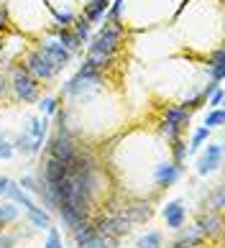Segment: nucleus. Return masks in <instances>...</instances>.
<instances>
[{"label": "nucleus", "instance_id": "27", "mask_svg": "<svg viewBox=\"0 0 225 248\" xmlns=\"http://www.w3.org/2000/svg\"><path fill=\"white\" fill-rule=\"evenodd\" d=\"M223 121H225L223 108H208V113H205V118H202V125L210 128V131H215V128L223 125Z\"/></svg>", "mask_w": 225, "mask_h": 248}, {"label": "nucleus", "instance_id": "28", "mask_svg": "<svg viewBox=\"0 0 225 248\" xmlns=\"http://www.w3.org/2000/svg\"><path fill=\"white\" fill-rule=\"evenodd\" d=\"M169 151H172V161L184 164V161H187V141H184V136L169 143Z\"/></svg>", "mask_w": 225, "mask_h": 248}, {"label": "nucleus", "instance_id": "32", "mask_svg": "<svg viewBox=\"0 0 225 248\" xmlns=\"http://www.w3.org/2000/svg\"><path fill=\"white\" fill-rule=\"evenodd\" d=\"M225 77V62H208V79L223 82Z\"/></svg>", "mask_w": 225, "mask_h": 248}, {"label": "nucleus", "instance_id": "21", "mask_svg": "<svg viewBox=\"0 0 225 248\" xmlns=\"http://www.w3.org/2000/svg\"><path fill=\"white\" fill-rule=\"evenodd\" d=\"M210 136H212V131H210V128H205V125H197L194 131H192V136H190V143H187V156H194V154L200 151L205 143L210 141Z\"/></svg>", "mask_w": 225, "mask_h": 248}, {"label": "nucleus", "instance_id": "9", "mask_svg": "<svg viewBox=\"0 0 225 248\" xmlns=\"http://www.w3.org/2000/svg\"><path fill=\"white\" fill-rule=\"evenodd\" d=\"M182 174H184V164H177L172 159L159 161L154 167V185L156 189H169L182 179Z\"/></svg>", "mask_w": 225, "mask_h": 248}, {"label": "nucleus", "instance_id": "35", "mask_svg": "<svg viewBox=\"0 0 225 248\" xmlns=\"http://www.w3.org/2000/svg\"><path fill=\"white\" fill-rule=\"evenodd\" d=\"M223 97H225V93H223V87H218L215 90V93L205 100V103H208V108H223Z\"/></svg>", "mask_w": 225, "mask_h": 248}, {"label": "nucleus", "instance_id": "4", "mask_svg": "<svg viewBox=\"0 0 225 248\" xmlns=\"http://www.w3.org/2000/svg\"><path fill=\"white\" fill-rule=\"evenodd\" d=\"M16 62L21 64V67H23L36 82H39V85H46V82H56V79H59V75H62V72L51 64V59L46 57V54H41L36 46L28 49L26 54H21V59H16Z\"/></svg>", "mask_w": 225, "mask_h": 248}, {"label": "nucleus", "instance_id": "30", "mask_svg": "<svg viewBox=\"0 0 225 248\" xmlns=\"http://www.w3.org/2000/svg\"><path fill=\"white\" fill-rule=\"evenodd\" d=\"M82 248H118V238H110V235H95L90 243H84Z\"/></svg>", "mask_w": 225, "mask_h": 248}, {"label": "nucleus", "instance_id": "33", "mask_svg": "<svg viewBox=\"0 0 225 248\" xmlns=\"http://www.w3.org/2000/svg\"><path fill=\"white\" fill-rule=\"evenodd\" d=\"M13 156H16V149H13L11 139H8V136L3 133V136H0V159L8 161V159H13Z\"/></svg>", "mask_w": 225, "mask_h": 248}, {"label": "nucleus", "instance_id": "23", "mask_svg": "<svg viewBox=\"0 0 225 248\" xmlns=\"http://www.w3.org/2000/svg\"><path fill=\"white\" fill-rule=\"evenodd\" d=\"M92 29H95V26L87 23L82 16H77V18H74V23L69 26V31H72L74 36H77V41L82 44V46H87V41L92 39Z\"/></svg>", "mask_w": 225, "mask_h": 248}, {"label": "nucleus", "instance_id": "40", "mask_svg": "<svg viewBox=\"0 0 225 248\" xmlns=\"http://www.w3.org/2000/svg\"><path fill=\"white\" fill-rule=\"evenodd\" d=\"M3 228H5V225H3V223H0V233H3Z\"/></svg>", "mask_w": 225, "mask_h": 248}, {"label": "nucleus", "instance_id": "36", "mask_svg": "<svg viewBox=\"0 0 225 248\" xmlns=\"http://www.w3.org/2000/svg\"><path fill=\"white\" fill-rule=\"evenodd\" d=\"M16 241H18V235L16 233H0V248H16Z\"/></svg>", "mask_w": 225, "mask_h": 248}, {"label": "nucleus", "instance_id": "19", "mask_svg": "<svg viewBox=\"0 0 225 248\" xmlns=\"http://www.w3.org/2000/svg\"><path fill=\"white\" fill-rule=\"evenodd\" d=\"M26 217H28V223H31V228H36V231H49L51 228V213H46L41 205L26 210Z\"/></svg>", "mask_w": 225, "mask_h": 248}, {"label": "nucleus", "instance_id": "8", "mask_svg": "<svg viewBox=\"0 0 225 248\" xmlns=\"http://www.w3.org/2000/svg\"><path fill=\"white\" fill-rule=\"evenodd\" d=\"M92 225H95V233L97 235H110V238H123L130 233V220L123 215V213H112V215H102L97 220H92Z\"/></svg>", "mask_w": 225, "mask_h": 248}, {"label": "nucleus", "instance_id": "11", "mask_svg": "<svg viewBox=\"0 0 225 248\" xmlns=\"http://www.w3.org/2000/svg\"><path fill=\"white\" fill-rule=\"evenodd\" d=\"M161 217L166 228H172V231H182L184 223H187V207H184V200H169L166 205L161 207Z\"/></svg>", "mask_w": 225, "mask_h": 248}, {"label": "nucleus", "instance_id": "12", "mask_svg": "<svg viewBox=\"0 0 225 248\" xmlns=\"http://www.w3.org/2000/svg\"><path fill=\"white\" fill-rule=\"evenodd\" d=\"M192 110L182 105V103H174V105H166L161 110V121L169 123V125H174V128H179V131H187V125L192 123Z\"/></svg>", "mask_w": 225, "mask_h": 248}, {"label": "nucleus", "instance_id": "29", "mask_svg": "<svg viewBox=\"0 0 225 248\" xmlns=\"http://www.w3.org/2000/svg\"><path fill=\"white\" fill-rule=\"evenodd\" d=\"M16 220H18V207L13 205V202L3 200L0 202V223L8 225V223H16Z\"/></svg>", "mask_w": 225, "mask_h": 248}, {"label": "nucleus", "instance_id": "3", "mask_svg": "<svg viewBox=\"0 0 225 248\" xmlns=\"http://www.w3.org/2000/svg\"><path fill=\"white\" fill-rule=\"evenodd\" d=\"M126 39V26L123 23H108L102 21L97 31H92V39L87 41L84 51L87 54H102V57H118L120 46Z\"/></svg>", "mask_w": 225, "mask_h": 248}, {"label": "nucleus", "instance_id": "26", "mask_svg": "<svg viewBox=\"0 0 225 248\" xmlns=\"http://www.w3.org/2000/svg\"><path fill=\"white\" fill-rule=\"evenodd\" d=\"M223 207H225V189H223V185H218L208 195V210H212V213H223Z\"/></svg>", "mask_w": 225, "mask_h": 248}, {"label": "nucleus", "instance_id": "18", "mask_svg": "<svg viewBox=\"0 0 225 248\" xmlns=\"http://www.w3.org/2000/svg\"><path fill=\"white\" fill-rule=\"evenodd\" d=\"M205 243V235L200 233V228L197 225H187L179 231V238L172 243V248H197Z\"/></svg>", "mask_w": 225, "mask_h": 248}, {"label": "nucleus", "instance_id": "10", "mask_svg": "<svg viewBox=\"0 0 225 248\" xmlns=\"http://www.w3.org/2000/svg\"><path fill=\"white\" fill-rule=\"evenodd\" d=\"M69 177V164H64L54 156H44L41 159V169H39V179L44 185H59Z\"/></svg>", "mask_w": 225, "mask_h": 248}, {"label": "nucleus", "instance_id": "6", "mask_svg": "<svg viewBox=\"0 0 225 248\" xmlns=\"http://www.w3.org/2000/svg\"><path fill=\"white\" fill-rule=\"evenodd\" d=\"M36 49H39L41 54H46V57L51 59V64H54V67L59 69V72H64V69H67L69 64L74 62V54L64 49L49 31H44L39 39H36Z\"/></svg>", "mask_w": 225, "mask_h": 248}, {"label": "nucleus", "instance_id": "7", "mask_svg": "<svg viewBox=\"0 0 225 248\" xmlns=\"http://www.w3.org/2000/svg\"><path fill=\"white\" fill-rule=\"evenodd\" d=\"M223 167V143L215 141V143H205L200 151H197V161H194V171L200 177H210V174L220 171Z\"/></svg>", "mask_w": 225, "mask_h": 248}, {"label": "nucleus", "instance_id": "31", "mask_svg": "<svg viewBox=\"0 0 225 248\" xmlns=\"http://www.w3.org/2000/svg\"><path fill=\"white\" fill-rule=\"evenodd\" d=\"M44 248H64V241H62V233L59 228H49L46 231V241H44Z\"/></svg>", "mask_w": 225, "mask_h": 248}, {"label": "nucleus", "instance_id": "39", "mask_svg": "<svg viewBox=\"0 0 225 248\" xmlns=\"http://www.w3.org/2000/svg\"><path fill=\"white\" fill-rule=\"evenodd\" d=\"M8 179H11V177H3V174H0V197H5V189H8Z\"/></svg>", "mask_w": 225, "mask_h": 248}, {"label": "nucleus", "instance_id": "37", "mask_svg": "<svg viewBox=\"0 0 225 248\" xmlns=\"http://www.w3.org/2000/svg\"><path fill=\"white\" fill-rule=\"evenodd\" d=\"M3 97H11V85H8V75L0 69V103H3Z\"/></svg>", "mask_w": 225, "mask_h": 248}, {"label": "nucleus", "instance_id": "17", "mask_svg": "<svg viewBox=\"0 0 225 248\" xmlns=\"http://www.w3.org/2000/svg\"><path fill=\"white\" fill-rule=\"evenodd\" d=\"M128 220H130V225H141V223H148V220L154 217V207L148 205V202H133V205H128L126 210H120Z\"/></svg>", "mask_w": 225, "mask_h": 248}, {"label": "nucleus", "instance_id": "25", "mask_svg": "<svg viewBox=\"0 0 225 248\" xmlns=\"http://www.w3.org/2000/svg\"><path fill=\"white\" fill-rule=\"evenodd\" d=\"M18 187H21L23 192H28V195H41V179L39 174H23L21 179H18Z\"/></svg>", "mask_w": 225, "mask_h": 248}, {"label": "nucleus", "instance_id": "41", "mask_svg": "<svg viewBox=\"0 0 225 248\" xmlns=\"http://www.w3.org/2000/svg\"><path fill=\"white\" fill-rule=\"evenodd\" d=\"M0 69H3V64H0Z\"/></svg>", "mask_w": 225, "mask_h": 248}, {"label": "nucleus", "instance_id": "2", "mask_svg": "<svg viewBox=\"0 0 225 248\" xmlns=\"http://www.w3.org/2000/svg\"><path fill=\"white\" fill-rule=\"evenodd\" d=\"M3 72L8 75V85H11V100L21 105H33L41 97V85L36 82L28 72L21 67L18 62L3 67Z\"/></svg>", "mask_w": 225, "mask_h": 248}, {"label": "nucleus", "instance_id": "15", "mask_svg": "<svg viewBox=\"0 0 225 248\" xmlns=\"http://www.w3.org/2000/svg\"><path fill=\"white\" fill-rule=\"evenodd\" d=\"M3 200H8V202H13L16 207H23V210H31V207H36L39 202H36L28 192H23L21 187H18V182L16 179H8V189H5V197Z\"/></svg>", "mask_w": 225, "mask_h": 248}, {"label": "nucleus", "instance_id": "16", "mask_svg": "<svg viewBox=\"0 0 225 248\" xmlns=\"http://www.w3.org/2000/svg\"><path fill=\"white\" fill-rule=\"evenodd\" d=\"M11 143H13V149H16V154H21V156H41V146L36 143L31 136H28L23 128L18 133H13L11 136Z\"/></svg>", "mask_w": 225, "mask_h": 248}, {"label": "nucleus", "instance_id": "1", "mask_svg": "<svg viewBox=\"0 0 225 248\" xmlns=\"http://www.w3.org/2000/svg\"><path fill=\"white\" fill-rule=\"evenodd\" d=\"M102 82H105V75L97 69H92L90 64H80L77 72L69 77V79H64V85L59 87V97H67V100H90L95 93H100V87H102Z\"/></svg>", "mask_w": 225, "mask_h": 248}, {"label": "nucleus", "instance_id": "34", "mask_svg": "<svg viewBox=\"0 0 225 248\" xmlns=\"http://www.w3.org/2000/svg\"><path fill=\"white\" fill-rule=\"evenodd\" d=\"M218 87H223V82H212V79L205 82V85L200 87V97H202V103H205V100H208V97H210V95H212Z\"/></svg>", "mask_w": 225, "mask_h": 248}, {"label": "nucleus", "instance_id": "38", "mask_svg": "<svg viewBox=\"0 0 225 248\" xmlns=\"http://www.w3.org/2000/svg\"><path fill=\"white\" fill-rule=\"evenodd\" d=\"M8 29H11V16L5 5H0V33H8Z\"/></svg>", "mask_w": 225, "mask_h": 248}, {"label": "nucleus", "instance_id": "20", "mask_svg": "<svg viewBox=\"0 0 225 248\" xmlns=\"http://www.w3.org/2000/svg\"><path fill=\"white\" fill-rule=\"evenodd\" d=\"M62 108V97L59 95H41L39 100H36V110H39V115L44 118H51L56 115V110Z\"/></svg>", "mask_w": 225, "mask_h": 248}, {"label": "nucleus", "instance_id": "14", "mask_svg": "<svg viewBox=\"0 0 225 248\" xmlns=\"http://www.w3.org/2000/svg\"><path fill=\"white\" fill-rule=\"evenodd\" d=\"M197 228H200V233L205 235V241L208 238H215V235H220L223 231V217L220 213H212V210H202L200 215H197Z\"/></svg>", "mask_w": 225, "mask_h": 248}, {"label": "nucleus", "instance_id": "13", "mask_svg": "<svg viewBox=\"0 0 225 248\" xmlns=\"http://www.w3.org/2000/svg\"><path fill=\"white\" fill-rule=\"evenodd\" d=\"M49 125H51V121L49 118H44V115H28L26 118V125H23V131L31 136V139L36 141L44 149V143H46V136H49Z\"/></svg>", "mask_w": 225, "mask_h": 248}, {"label": "nucleus", "instance_id": "22", "mask_svg": "<svg viewBox=\"0 0 225 248\" xmlns=\"http://www.w3.org/2000/svg\"><path fill=\"white\" fill-rule=\"evenodd\" d=\"M95 225H92V220H84V223H80L77 228H72V241L77 248H82L84 243H90L92 238H95Z\"/></svg>", "mask_w": 225, "mask_h": 248}, {"label": "nucleus", "instance_id": "24", "mask_svg": "<svg viewBox=\"0 0 225 248\" xmlns=\"http://www.w3.org/2000/svg\"><path fill=\"white\" fill-rule=\"evenodd\" d=\"M136 248H164V233L161 231H146L136 241Z\"/></svg>", "mask_w": 225, "mask_h": 248}, {"label": "nucleus", "instance_id": "5", "mask_svg": "<svg viewBox=\"0 0 225 248\" xmlns=\"http://www.w3.org/2000/svg\"><path fill=\"white\" fill-rule=\"evenodd\" d=\"M44 151H46V156H54V159H59L64 164H72L80 151L77 136L72 131H54L51 136H46Z\"/></svg>", "mask_w": 225, "mask_h": 248}]
</instances>
